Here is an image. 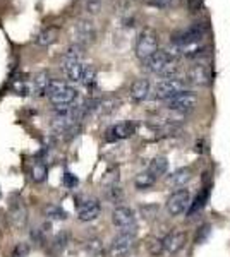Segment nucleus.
Instances as JSON below:
<instances>
[{
    "label": "nucleus",
    "mask_w": 230,
    "mask_h": 257,
    "mask_svg": "<svg viewBox=\"0 0 230 257\" xmlns=\"http://www.w3.org/2000/svg\"><path fill=\"white\" fill-rule=\"evenodd\" d=\"M146 70H149L151 74L162 77H174L177 74V67H175V57L170 52L165 50H157L151 57H148L146 60L141 62Z\"/></svg>",
    "instance_id": "nucleus-1"
},
{
    "label": "nucleus",
    "mask_w": 230,
    "mask_h": 257,
    "mask_svg": "<svg viewBox=\"0 0 230 257\" xmlns=\"http://www.w3.org/2000/svg\"><path fill=\"white\" fill-rule=\"evenodd\" d=\"M47 96L53 105H72V103L78 101L79 93L74 86L67 84V82L52 79L47 91Z\"/></svg>",
    "instance_id": "nucleus-2"
},
{
    "label": "nucleus",
    "mask_w": 230,
    "mask_h": 257,
    "mask_svg": "<svg viewBox=\"0 0 230 257\" xmlns=\"http://www.w3.org/2000/svg\"><path fill=\"white\" fill-rule=\"evenodd\" d=\"M208 33V26L206 23H201V21H196V23L189 24L187 28L177 31L175 35L170 38L172 41V47L179 48V47H186V45L191 43H198V41H203V38Z\"/></svg>",
    "instance_id": "nucleus-3"
},
{
    "label": "nucleus",
    "mask_w": 230,
    "mask_h": 257,
    "mask_svg": "<svg viewBox=\"0 0 230 257\" xmlns=\"http://www.w3.org/2000/svg\"><path fill=\"white\" fill-rule=\"evenodd\" d=\"M186 86H187V81H184L177 76L163 77V79L158 81V84L155 86V98L167 101V99L174 98L175 94L186 91Z\"/></svg>",
    "instance_id": "nucleus-4"
},
{
    "label": "nucleus",
    "mask_w": 230,
    "mask_h": 257,
    "mask_svg": "<svg viewBox=\"0 0 230 257\" xmlns=\"http://www.w3.org/2000/svg\"><path fill=\"white\" fill-rule=\"evenodd\" d=\"M198 103V96H196L192 91H182V93L175 94L174 98L167 99L165 106L170 111H175V113H187V111H192Z\"/></svg>",
    "instance_id": "nucleus-5"
},
{
    "label": "nucleus",
    "mask_w": 230,
    "mask_h": 257,
    "mask_svg": "<svg viewBox=\"0 0 230 257\" xmlns=\"http://www.w3.org/2000/svg\"><path fill=\"white\" fill-rule=\"evenodd\" d=\"M136 245V235L131 231H120L110 243V257H125Z\"/></svg>",
    "instance_id": "nucleus-6"
},
{
    "label": "nucleus",
    "mask_w": 230,
    "mask_h": 257,
    "mask_svg": "<svg viewBox=\"0 0 230 257\" xmlns=\"http://www.w3.org/2000/svg\"><path fill=\"white\" fill-rule=\"evenodd\" d=\"M191 204V194L187 189H177L167 201V211L170 216H179L186 213Z\"/></svg>",
    "instance_id": "nucleus-7"
},
{
    "label": "nucleus",
    "mask_w": 230,
    "mask_h": 257,
    "mask_svg": "<svg viewBox=\"0 0 230 257\" xmlns=\"http://www.w3.org/2000/svg\"><path fill=\"white\" fill-rule=\"evenodd\" d=\"M112 221H114L115 226L120 228V231H131L134 233L136 230V214L134 211L127 206H119V208L114 209L112 213Z\"/></svg>",
    "instance_id": "nucleus-8"
},
{
    "label": "nucleus",
    "mask_w": 230,
    "mask_h": 257,
    "mask_svg": "<svg viewBox=\"0 0 230 257\" xmlns=\"http://www.w3.org/2000/svg\"><path fill=\"white\" fill-rule=\"evenodd\" d=\"M158 50V40L153 33H141L136 41V57L141 62L151 57Z\"/></svg>",
    "instance_id": "nucleus-9"
},
{
    "label": "nucleus",
    "mask_w": 230,
    "mask_h": 257,
    "mask_svg": "<svg viewBox=\"0 0 230 257\" xmlns=\"http://www.w3.org/2000/svg\"><path fill=\"white\" fill-rule=\"evenodd\" d=\"M74 45H79V47L85 48L86 45L93 43L95 38H96V30L93 26V23H90V21H81V23L76 24V28H74Z\"/></svg>",
    "instance_id": "nucleus-10"
},
{
    "label": "nucleus",
    "mask_w": 230,
    "mask_h": 257,
    "mask_svg": "<svg viewBox=\"0 0 230 257\" xmlns=\"http://www.w3.org/2000/svg\"><path fill=\"white\" fill-rule=\"evenodd\" d=\"M189 81L194 86H199V88H208L213 82V72H211L210 65H206V64L192 65L189 70Z\"/></svg>",
    "instance_id": "nucleus-11"
},
{
    "label": "nucleus",
    "mask_w": 230,
    "mask_h": 257,
    "mask_svg": "<svg viewBox=\"0 0 230 257\" xmlns=\"http://www.w3.org/2000/svg\"><path fill=\"white\" fill-rule=\"evenodd\" d=\"M134 132H136V125L132 122H120V123H115V125L107 128L105 139L108 143H117V141L131 138Z\"/></svg>",
    "instance_id": "nucleus-12"
},
{
    "label": "nucleus",
    "mask_w": 230,
    "mask_h": 257,
    "mask_svg": "<svg viewBox=\"0 0 230 257\" xmlns=\"http://www.w3.org/2000/svg\"><path fill=\"white\" fill-rule=\"evenodd\" d=\"M186 240H187L186 231H181V230L172 231V233H169L163 238V252H167V254H170V255L177 254V252L186 245Z\"/></svg>",
    "instance_id": "nucleus-13"
},
{
    "label": "nucleus",
    "mask_w": 230,
    "mask_h": 257,
    "mask_svg": "<svg viewBox=\"0 0 230 257\" xmlns=\"http://www.w3.org/2000/svg\"><path fill=\"white\" fill-rule=\"evenodd\" d=\"M100 213H102V206L96 199H88L78 208V218L81 221H93L100 216Z\"/></svg>",
    "instance_id": "nucleus-14"
},
{
    "label": "nucleus",
    "mask_w": 230,
    "mask_h": 257,
    "mask_svg": "<svg viewBox=\"0 0 230 257\" xmlns=\"http://www.w3.org/2000/svg\"><path fill=\"white\" fill-rule=\"evenodd\" d=\"M83 67H85V64L81 60H62V72L69 82L81 81Z\"/></svg>",
    "instance_id": "nucleus-15"
},
{
    "label": "nucleus",
    "mask_w": 230,
    "mask_h": 257,
    "mask_svg": "<svg viewBox=\"0 0 230 257\" xmlns=\"http://www.w3.org/2000/svg\"><path fill=\"white\" fill-rule=\"evenodd\" d=\"M149 93H151V86H149L148 79H136L132 82L131 91H129L132 101H136V103H141V101H144V99H148Z\"/></svg>",
    "instance_id": "nucleus-16"
},
{
    "label": "nucleus",
    "mask_w": 230,
    "mask_h": 257,
    "mask_svg": "<svg viewBox=\"0 0 230 257\" xmlns=\"http://www.w3.org/2000/svg\"><path fill=\"white\" fill-rule=\"evenodd\" d=\"M50 82H52V77H50V74L47 72V70L38 72L31 81V91L36 94V96H47Z\"/></svg>",
    "instance_id": "nucleus-17"
},
{
    "label": "nucleus",
    "mask_w": 230,
    "mask_h": 257,
    "mask_svg": "<svg viewBox=\"0 0 230 257\" xmlns=\"http://www.w3.org/2000/svg\"><path fill=\"white\" fill-rule=\"evenodd\" d=\"M191 177H192V170L186 167V168L175 170L172 175L167 178V182L175 185V187H184V184H187V182L191 180Z\"/></svg>",
    "instance_id": "nucleus-18"
},
{
    "label": "nucleus",
    "mask_w": 230,
    "mask_h": 257,
    "mask_svg": "<svg viewBox=\"0 0 230 257\" xmlns=\"http://www.w3.org/2000/svg\"><path fill=\"white\" fill-rule=\"evenodd\" d=\"M175 50L181 52V55L186 57V59H196V57L203 55V53L206 52V47L203 45V41H198V43H191V45H186V47H179Z\"/></svg>",
    "instance_id": "nucleus-19"
},
{
    "label": "nucleus",
    "mask_w": 230,
    "mask_h": 257,
    "mask_svg": "<svg viewBox=\"0 0 230 257\" xmlns=\"http://www.w3.org/2000/svg\"><path fill=\"white\" fill-rule=\"evenodd\" d=\"M96 79H98V72H96V69L93 65L90 64H85V67H83V74H81V84L85 86V88L91 89L96 86Z\"/></svg>",
    "instance_id": "nucleus-20"
},
{
    "label": "nucleus",
    "mask_w": 230,
    "mask_h": 257,
    "mask_svg": "<svg viewBox=\"0 0 230 257\" xmlns=\"http://www.w3.org/2000/svg\"><path fill=\"white\" fill-rule=\"evenodd\" d=\"M55 36H57V33L53 28H45V30H41L38 35H36L35 43L41 48H47L53 43V41H55Z\"/></svg>",
    "instance_id": "nucleus-21"
},
{
    "label": "nucleus",
    "mask_w": 230,
    "mask_h": 257,
    "mask_svg": "<svg viewBox=\"0 0 230 257\" xmlns=\"http://www.w3.org/2000/svg\"><path fill=\"white\" fill-rule=\"evenodd\" d=\"M167 170H169V161H167L165 156H158V158H155L151 161L148 172L151 173L155 178H157V177H160V175H165Z\"/></svg>",
    "instance_id": "nucleus-22"
},
{
    "label": "nucleus",
    "mask_w": 230,
    "mask_h": 257,
    "mask_svg": "<svg viewBox=\"0 0 230 257\" xmlns=\"http://www.w3.org/2000/svg\"><path fill=\"white\" fill-rule=\"evenodd\" d=\"M206 201H208V189H203L201 192L196 196L194 199V202H191L189 204V209H187V214L189 216H192L194 213H198V211H201L204 208V204H206Z\"/></svg>",
    "instance_id": "nucleus-23"
},
{
    "label": "nucleus",
    "mask_w": 230,
    "mask_h": 257,
    "mask_svg": "<svg viewBox=\"0 0 230 257\" xmlns=\"http://www.w3.org/2000/svg\"><path fill=\"white\" fill-rule=\"evenodd\" d=\"M47 175H48V168L45 163H41V161H36V163L31 165V177L35 182H38V184H41V182L47 180Z\"/></svg>",
    "instance_id": "nucleus-24"
},
{
    "label": "nucleus",
    "mask_w": 230,
    "mask_h": 257,
    "mask_svg": "<svg viewBox=\"0 0 230 257\" xmlns=\"http://www.w3.org/2000/svg\"><path fill=\"white\" fill-rule=\"evenodd\" d=\"M155 180H157V178H155L149 172H143V173H139V175L134 178V184H136L137 189L143 190V189L151 187V185L155 184Z\"/></svg>",
    "instance_id": "nucleus-25"
},
{
    "label": "nucleus",
    "mask_w": 230,
    "mask_h": 257,
    "mask_svg": "<svg viewBox=\"0 0 230 257\" xmlns=\"http://www.w3.org/2000/svg\"><path fill=\"white\" fill-rule=\"evenodd\" d=\"M62 60H81L83 62V47H79V45H70V47L65 50Z\"/></svg>",
    "instance_id": "nucleus-26"
},
{
    "label": "nucleus",
    "mask_w": 230,
    "mask_h": 257,
    "mask_svg": "<svg viewBox=\"0 0 230 257\" xmlns=\"http://www.w3.org/2000/svg\"><path fill=\"white\" fill-rule=\"evenodd\" d=\"M45 214L50 218V219H65L67 218V213L60 208V206H55V204H50L45 208Z\"/></svg>",
    "instance_id": "nucleus-27"
},
{
    "label": "nucleus",
    "mask_w": 230,
    "mask_h": 257,
    "mask_svg": "<svg viewBox=\"0 0 230 257\" xmlns=\"http://www.w3.org/2000/svg\"><path fill=\"white\" fill-rule=\"evenodd\" d=\"M12 219H14L16 225H23L24 219H26V211H24L23 206H16L14 208V213H12Z\"/></svg>",
    "instance_id": "nucleus-28"
},
{
    "label": "nucleus",
    "mask_w": 230,
    "mask_h": 257,
    "mask_svg": "<svg viewBox=\"0 0 230 257\" xmlns=\"http://www.w3.org/2000/svg\"><path fill=\"white\" fill-rule=\"evenodd\" d=\"M163 252V240L160 238H153L151 240V243H149V254L151 255H160Z\"/></svg>",
    "instance_id": "nucleus-29"
},
{
    "label": "nucleus",
    "mask_w": 230,
    "mask_h": 257,
    "mask_svg": "<svg viewBox=\"0 0 230 257\" xmlns=\"http://www.w3.org/2000/svg\"><path fill=\"white\" fill-rule=\"evenodd\" d=\"M29 254V245L28 243H18L14 247V252H12V257H28Z\"/></svg>",
    "instance_id": "nucleus-30"
},
{
    "label": "nucleus",
    "mask_w": 230,
    "mask_h": 257,
    "mask_svg": "<svg viewBox=\"0 0 230 257\" xmlns=\"http://www.w3.org/2000/svg\"><path fill=\"white\" fill-rule=\"evenodd\" d=\"M174 2H175V0H149V6L165 11V9H169V7H172Z\"/></svg>",
    "instance_id": "nucleus-31"
},
{
    "label": "nucleus",
    "mask_w": 230,
    "mask_h": 257,
    "mask_svg": "<svg viewBox=\"0 0 230 257\" xmlns=\"http://www.w3.org/2000/svg\"><path fill=\"white\" fill-rule=\"evenodd\" d=\"M102 9V0H86V11L91 14H96Z\"/></svg>",
    "instance_id": "nucleus-32"
},
{
    "label": "nucleus",
    "mask_w": 230,
    "mask_h": 257,
    "mask_svg": "<svg viewBox=\"0 0 230 257\" xmlns=\"http://www.w3.org/2000/svg\"><path fill=\"white\" fill-rule=\"evenodd\" d=\"M210 231H211V226L203 225L201 228H199V235H196V243H203L208 235H210Z\"/></svg>",
    "instance_id": "nucleus-33"
},
{
    "label": "nucleus",
    "mask_w": 230,
    "mask_h": 257,
    "mask_svg": "<svg viewBox=\"0 0 230 257\" xmlns=\"http://www.w3.org/2000/svg\"><path fill=\"white\" fill-rule=\"evenodd\" d=\"M64 184L67 185L69 189H72V187H76V185H78V178L74 177L72 173H69V172H67V173L64 175Z\"/></svg>",
    "instance_id": "nucleus-34"
},
{
    "label": "nucleus",
    "mask_w": 230,
    "mask_h": 257,
    "mask_svg": "<svg viewBox=\"0 0 230 257\" xmlns=\"http://www.w3.org/2000/svg\"><path fill=\"white\" fill-rule=\"evenodd\" d=\"M203 6V0H191L189 2V9L191 12H198Z\"/></svg>",
    "instance_id": "nucleus-35"
}]
</instances>
